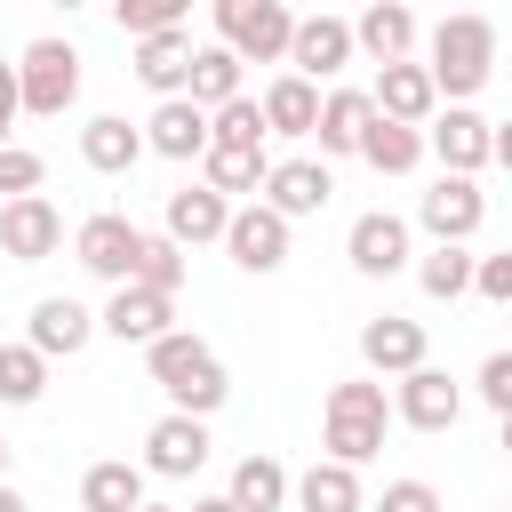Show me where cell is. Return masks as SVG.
Instances as JSON below:
<instances>
[{"label":"cell","mask_w":512,"mask_h":512,"mask_svg":"<svg viewBox=\"0 0 512 512\" xmlns=\"http://www.w3.org/2000/svg\"><path fill=\"white\" fill-rule=\"evenodd\" d=\"M144 360H152V384L176 400V416H200L208 424V408H224V360L200 344V336H184V328H168L160 344H144Z\"/></svg>","instance_id":"cell-1"},{"label":"cell","mask_w":512,"mask_h":512,"mask_svg":"<svg viewBox=\"0 0 512 512\" xmlns=\"http://www.w3.org/2000/svg\"><path fill=\"white\" fill-rule=\"evenodd\" d=\"M488 72H496V24L488 16H440L432 64H424L432 96H472V88H488Z\"/></svg>","instance_id":"cell-2"},{"label":"cell","mask_w":512,"mask_h":512,"mask_svg":"<svg viewBox=\"0 0 512 512\" xmlns=\"http://www.w3.org/2000/svg\"><path fill=\"white\" fill-rule=\"evenodd\" d=\"M384 424H392V400H384V384H368V376L336 384V392H328V464L360 472V464L384 448Z\"/></svg>","instance_id":"cell-3"},{"label":"cell","mask_w":512,"mask_h":512,"mask_svg":"<svg viewBox=\"0 0 512 512\" xmlns=\"http://www.w3.org/2000/svg\"><path fill=\"white\" fill-rule=\"evenodd\" d=\"M72 96H80V48L72 40H32L24 64H16V112L56 120V112H72Z\"/></svg>","instance_id":"cell-4"},{"label":"cell","mask_w":512,"mask_h":512,"mask_svg":"<svg viewBox=\"0 0 512 512\" xmlns=\"http://www.w3.org/2000/svg\"><path fill=\"white\" fill-rule=\"evenodd\" d=\"M216 32H224L216 48H232L240 64H280L296 16H288L280 0H216Z\"/></svg>","instance_id":"cell-5"},{"label":"cell","mask_w":512,"mask_h":512,"mask_svg":"<svg viewBox=\"0 0 512 512\" xmlns=\"http://www.w3.org/2000/svg\"><path fill=\"white\" fill-rule=\"evenodd\" d=\"M424 152H440V176H480V168L496 160V128H488L480 112L448 104V112L424 128Z\"/></svg>","instance_id":"cell-6"},{"label":"cell","mask_w":512,"mask_h":512,"mask_svg":"<svg viewBox=\"0 0 512 512\" xmlns=\"http://www.w3.org/2000/svg\"><path fill=\"white\" fill-rule=\"evenodd\" d=\"M288 64H296V80H336L344 64H352V24L344 16H296V32H288Z\"/></svg>","instance_id":"cell-7"},{"label":"cell","mask_w":512,"mask_h":512,"mask_svg":"<svg viewBox=\"0 0 512 512\" xmlns=\"http://www.w3.org/2000/svg\"><path fill=\"white\" fill-rule=\"evenodd\" d=\"M416 216H424V232H432L440 248H464V240L480 232L488 200H480V184H472V176H440V184L424 192V208H416Z\"/></svg>","instance_id":"cell-8"},{"label":"cell","mask_w":512,"mask_h":512,"mask_svg":"<svg viewBox=\"0 0 512 512\" xmlns=\"http://www.w3.org/2000/svg\"><path fill=\"white\" fill-rule=\"evenodd\" d=\"M224 248H232V264H240V272H280V264H288V224H280L264 200H248V208H232Z\"/></svg>","instance_id":"cell-9"},{"label":"cell","mask_w":512,"mask_h":512,"mask_svg":"<svg viewBox=\"0 0 512 512\" xmlns=\"http://www.w3.org/2000/svg\"><path fill=\"white\" fill-rule=\"evenodd\" d=\"M344 256H352V272H368V280H392V272L408 264V224H400L392 208H368V216H352V232H344Z\"/></svg>","instance_id":"cell-10"},{"label":"cell","mask_w":512,"mask_h":512,"mask_svg":"<svg viewBox=\"0 0 512 512\" xmlns=\"http://www.w3.org/2000/svg\"><path fill=\"white\" fill-rule=\"evenodd\" d=\"M328 192H336V176H328L320 160H280V168H264V208H272L280 224L320 216V208H328Z\"/></svg>","instance_id":"cell-11"},{"label":"cell","mask_w":512,"mask_h":512,"mask_svg":"<svg viewBox=\"0 0 512 512\" xmlns=\"http://www.w3.org/2000/svg\"><path fill=\"white\" fill-rule=\"evenodd\" d=\"M136 240H144V232H136L128 216H112V208H104V216H88V224H80V240H72V248H80V264H88L96 280H112V288H128V264H136Z\"/></svg>","instance_id":"cell-12"},{"label":"cell","mask_w":512,"mask_h":512,"mask_svg":"<svg viewBox=\"0 0 512 512\" xmlns=\"http://www.w3.org/2000/svg\"><path fill=\"white\" fill-rule=\"evenodd\" d=\"M200 464H208V424H200V416H160V424L144 432V472L184 480V472H200Z\"/></svg>","instance_id":"cell-13"},{"label":"cell","mask_w":512,"mask_h":512,"mask_svg":"<svg viewBox=\"0 0 512 512\" xmlns=\"http://www.w3.org/2000/svg\"><path fill=\"white\" fill-rule=\"evenodd\" d=\"M432 104H440V96H432L424 64H384L376 88H368V112H376V120H400V128H424Z\"/></svg>","instance_id":"cell-14"},{"label":"cell","mask_w":512,"mask_h":512,"mask_svg":"<svg viewBox=\"0 0 512 512\" xmlns=\"http://www.w3.org/2000/svg\"><path fill=\"white\" fill-rule=\"evenodd\" d=\"M56 240H64V216H56L40 192L0 208V248H8L16 264H40V256H56Z\"/></svg>","instance_id":"cell-15"},{"label":"cell","mask_w":512,"mask_h":512,"mask_svg":"<svg viewBox=\"0 0 512 512\" xmlns=\"http://www.w3.org/2000/svg\"><path fill=\"white\" fill-rule=\"evenodd\" d=\"M168 320H176V296H152V288H112V304H104V336H120V344H160L168 336Z\"/></svg>","instance_id":"cell-16"},{"label":"cell","mask_w":512,"mask_h":512,"mask_svg":"<svg viewBox=\"0 0 512 512\" xmlns=\"http://www.w3.org/2000/svg\"><path fill=\"white\" fill-rule=\"evenodd\" d=\"M88 336H96V312H88V304H72V296H40V304H32V336H24V344H32L40 360H56V352L72 360Z\"/></svg>","instance_id":"cell-17"},{"label":"cell","mask_w":512,"mask_h":512,"mask_svg":"<svg viewBox=\"0 0 512 512\" xmlns=\"http://www.w3.org/2000/svg\"><path fill=\"white\" fill-rule=\"evenodd\" d=\"M456 408H464V400H456V384H448L440 368H408V376H400V400H392L400 424H416V432H448Z\"/></svg>","instance_id":"cell-18"},{"label":"cell","mask_w":512,"mask_h":512,"mask_svg":"<svg viewBox=\"0 0 512 512\" xmlns=\"http://www.w3.org/2000/svg\"><path fill=\"white\" fill-rule=\"evenodd\" d=\"M360 360H368L376 376H408V368H424V328L400 320V312H384V320L360 328Z\"/></svg>","instance_id":"cell-19"},{"label":"cell","mask_w":512,"mask_h":512,"mask_svg":"<svg viewBox=\"0 0 512 512\" xmlns=\"http://www.w3.org/2000/svg\"><path fill=\"white\" fill-rule=\"evenodd\" d=\"M256 120H264V136H312V120H320V88L296 80V72H280V80L256 96Z\"/></svg>","instance_id":"cell-20"},{"label":"cell","mask_w":512,"mask_h":512,"mask_svg":"<svg viewBox=\"0 0 512 512\" xmlns=\"http://www.w3.org/2000/svg\"><path fill=\"white\" fill-rule=\"evenodd\" d=\"M224 224H232V200H216L208 184H184V192H168V240H176V248L224 240Z\"/></svg>","instance_id":"cell-21"},{"label":"cell","mask_w":512,"mask_h":512,"mask_svg":"<svg viewBox=\"0 0 512 512\" xmlns=\"http://www.w3.org/2000/svg\"><path fill=\"white\" fill-rule=\"evenodd\" d=\"M144 128H152L144 144H152L160 160H200V152H208V112H200V104H184V96H168Z\"/></svg>","instance_id":"cell-22"},{"label":"cell","mask_w":512,"mask_h":512,"mask_svg":"<svg viewBox=\"0 0 512 512\" xmlns=\"http://www.w3.org/2000/svg\"><path fill=\"white\" fill-rule=\"evenodd\" d=\"M352 48H368L376 64H408V48H416V16H408L400 0H376V8L352 24Z\"/></svg>","instance_id":"cell-23"},{"label":"cell","mask_w":512,"mask_h":512,"mask_svg":"<svg viewBox=\"0 0 512 512\" xmlns=\"http://www.w3.org/2000/svg\"><path fill=\"white\" fill-rule=\"evenodd\" d=\"M184 72H192V40L184 32H152V40H136V80L168 104V96H184Z\"/></svg>","instance_id":"cell-24"},{"label":"cell","mask_w":512,"mask_h":512,"mask_svg":"<svg viewBox=\"0 0 512 512\" xmlns=\"http://www.w3.org/2000/svg\"><path fill=\"white\" fill-rule=\"evenodd\" d=\"M136 152H144V136H136L120 112H96V120L80 128V160H88L96 176H128V168H136Z\"/></svg>","instance_id":"cell-25"},{"label":"cell","mask_w":512,"mask_h":512,"mask_svg":"<svg viewBox=\"0 0 512 512\" xmlns=\"http://www.w3.org/2000/svg\"><path fill=\"white\" fill-rule=\"evenodd\" d=\"M360 160H368L376 176H408V168L424 160V128H400V120H376V112H368V128H360Z\"/></svg>","instance_id":"cell-26"},{"label":"cell","mask_w":512,"mask_h":512,"mask_svg":"<svg viewBox=\"0 0 512 512\" xmlns=\"http://www.w3.org/2000/svg\"><path fill=\"white\" fill-rule=\"evenodd\" d=\"M232 96H240V56H232V48H192V72H184V104L216 112V104H232Z\"/></svg>","instance_id":"cell-27"},{"label":"cell","mask_w":512,"mask_h":512,"mask_svg":"<svg viewBox=\"0 0 512 512\" xmlns=\"http://www.w3.org/2000/svg\"><path fill=\"white\" fill-rule=\"evenodd\" d=\"M360 128H368V88H328L320 120H312L320 152H360Z\"/></svg>","instance_id":"cell-28"},{"label":"cell","mask_w":512,"mask_h":512,"mask_svg":"<svg viewBox=\"0 0 512 512\" xmlns=\"http://www.w3.org/2000/svg\"><path fill=\"white\" fill-rule=\"evenodd\" d=\"M224 504H232V512H280V504H288V472H280L272 456H240Z\"/></svg>","instance_id":"cell-29"},{"label":"cell","mask_w":512,"mask_h":512,"mask_svg":"<svg viewBox=\"0 0 512 512\" xmlns=\"http://www.w3.org/2000/svg\"><path fill=\"white\" fill-rule=\"evenodd\" d=\"M144 504V464H88L80 472V512H136Z\"/></svg>","instance_id":"cell-30"},{"label":"cell","mask_w":512,"mask_h":512,"mask_svg":"<svg viewBox=\"0 0 512 512\" xmlns=\"http://www.w3.org/2000/svg\"><path fill=\"white\" fill-rule=\"evenodd\" d=\"M288 496H296V512H360V472L312 464L304 480H288Z\"/></svg>","instance_id":"cell-31"},{"label":"cell","mask_w":512,"mask_h":512,"mask_svg":"<svg viewBox=\"0 0 512 512\" xmlns=\"http://www.w3.org/2000/svg\"><path fill=\"white\" fill-rule=\"evenodd\" d=\"M128 288L176 296V288H184V248H176L168 232H144V240H136V264H128Z\"/></svg>","instance_id":"cell-32"},{"label":"cell","mask_w":512,"mask_h":512,"mask_svg":"<svg viewBox=\"0 0 512 512\" xmlns=\"http://www.w3.org/2000/svg\"><path fill=\"white\" fill-rule=\"evenodd\" d=\"M200 160H208V192H216V200H232V192H256V184H264V168H272V160H264V144H256V152L208 144Z\"/></svg>","instance_id":"cell-33"},{"label":"cell","mask_w":512,"mask_h":512,"mask_svg":"<svg viewBox=\"0 0 512 512\" xmlns=\"http://www.w3.org/2000/svg\"><path fill=\"white\" fill-rule=\"evenodd\" d=\"M40 392H48V360L32 344H0V400L8 408H32Z\"/></svg>","instance_id":"cell-34"},{"label":"cell","mask_w":512,"mask_h":512,"mask_svg":"<svg viewBox=\"0 0 512 512\" xmlns=\"http://www.w3.org/2000/svg\"><path fill=\"white\" fill-rule=\"evenodd\" d=\"M208 144H232V152H256L264 144V120H256V96H232L208 112Z\"/></svg>","instance_id":"cell-35"},{"label":"cell","mask_w":512,"mask_h":512,"mask_svg":"<svg viewBox=\"0 0 512 512\" xmlns=\"http://www.w3.org/2000/svg\"><path fill=\"white\" fill-rule=\"evenodd\" d=\"M416 280H424V296H440V304H448V296H464V288H472V256H464V248H432V256L416 264Z\"/></svg>","instance_id":"cell-36"},{"label":"cell","mask_w":512,"mask_h":512,"mask_svg":"<svg viewBox=\"0 0 512 512\" xmlns=\"http://www.w3.org/2000/svg\"><path fill=\"white\" fill-rule=\"evenodd\" d=\"M120 32H136V40L184 32V0H120Z\"/></svg>","instance_id":"cell-37"},{"label":"cell","mask_w":512,"mask_h":512,"mask_svg":"<svg viewBox=\"0 0 512 512\" xmlns=\"http://www.w3.org/2000/svg\"><path fill=\"white\" fill-rule=\"evenodd\" d=\"M0 192H8V200H32V192H40V152L0 144Z\"/></svg>","instance_id":"cell-38"},{"label":"cell","mask_w":512,"mask_h":512,"mask_svg":"<svg viewBox=\"0 0 512 512\" xmlns=\"http://www.w3.org/2000/svg\"><path fill=\"white\" fill-rule=\"evenodd\" d=\"M480 400H488L496 416H512V352H488V360H480Z\"/></svg>","instance_id":"cell-39"},{"label":"cell","mask_w":512,"mask_h":512,"mask_svg":"<svg viewBox=\"0 0 512 512\" xmlns=\"http://www.w3.org/2000/svg\"><path fill=\"white\" fill-rule=\"evenodd\" d=\"M472 288H480L488 304H504V296H512V256H472Z\"/></svg>","instance_id":"cell-40"},{"label":"cell","mask_w":512,"mask_h":512,"mask_svg":"<svg viewBox=\"0 0 512 512\" xmlns=\"http://www.w3.org/2000/svg\"><path fill=\"white\" fill-rule=\"evenodd\" d=\"M376 512H440V496H432L424 480H392V488L376 496Z\"/></svg>","instance_id":"cell-41"},{"label":"cell","mask_w":512,"mask_h":512,"mask_svg":"<svg viewBox=\"0 0 512 512\" xmlns=\"http://www.w3.org/2000/svg\"><path fill=\"white\" fill-rule=\"evenodd\" d=\"M8 120H16V64H0V144H8Z\"/></svg>","instance_id":"cell-42"},{"label":"cell","mask_w":512,"mask_h":512,"mask_svg":"<svg viewBox=\"0 0 512 512\" xmlns=\"http://www.w3.org/2000/svg\"><path fill=\"white\" fill-rule=\"evenodd\" d=\"M0 512H24V496H16V488H8V480H0Z\"/></svg>","instance_id":"cell-43"},{"label":"cell","mask_w":512,"mask_h":512,"mask_svg":"<svg viewBox=\"0 0 512 512\" xmlns=\"http://www.w3.org/2000/svg\"><path fill=\"white\" fill-rule=\"evenodd\" d=\"M192 512H232V504H224V496H200V504H192Z\"/></svg>","instance_id":"cell-44"},{"label":"cell","mask_w":512,"mask_h":512,"mask_svg":"<svg viewBox=\"0 0 512 512\" xmlns=\"http://www.w3.org/2000/svg\"><path fill=\"white\" fill-rule=\"evenodd\" d=\"M136 512H176V504H136Z\"/></svg>","instance_id":"cell-45"},{"label":"cell","mask_w":512,"mask_h":512,"mask_svg":"<svg viewBox=\"0 0 512 512\" xmlns=\"http://www.w3.org/2000/svg\"><path fill=\"white\" fill-rule=\"evenodd\" d=\"M0 480H8V440H0Z\"/></svg>","instance_id":"cell-46"}]
</instances>
